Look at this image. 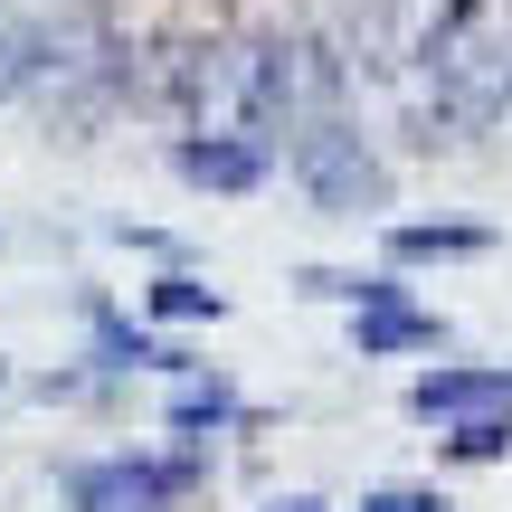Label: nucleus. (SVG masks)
I'll return each instance as SVG.
<instances>
[{
	"mask_svg": "<svg viewBox=\"0 0 512 512\" xmlns=\"http://www.w3.org/2000/svg\"><path fill=\"white\" fill-rule=\"evenodd\" d=\"M512 114V0H465L418 38V143H475Z\"/></svg>",
	"mask_w": 512,
	"mask_h": 512,
	"instance_id": "nucleus-1",
	"label": "nucleus"
},
{
	"mask_svg": "<svg viewBox=\"0 0 512 512\" xmlns=\"http://www.w3.org/2000/svg\"><path fill=\"white\" fill-rule=\"evenodd\" d=\"M190 133H285V38H219L181 57Z\"/></svg>",
	"mask_w": 512,
	"mask_h": 512,
	"instance_id": "nucleus-2",
	"label": "nucleus"
},
{
	"mask_svg": "<svg viewBox=\"0 0 512 512\" xmlns=\"http://www.w3.org/2000/svg\"><path fill=\"white\" fill-rule=\"evenodd\" d=\"M124 76H133L124 38H114V19L95 10V0H67L57 19H29V95L48 114H76V124H86Z\"/></svg>",
	"mask_w": 512,
	"mask_h": 512,
	"instance_id": "nucleus-3",
	"label": "nucleus"
},
{
	"mask_svg": "<svg viewBox=\"0 0 512 512\" xmlns=\"http://www.w3.org/2000/svg\"><path fill=\"white\" fill-rule=\"evenodd\" d=\"M285 171H294V190H304L323 219H370V209H389V162H380V143L351 124V105L285 124Z\"/></svg>",
	"mask_w": 512,
	"mask_h": 512,
	"instance_id": "nucleus-4",
	"label": "nucleus"
},
{
	"mask_svg": "<svg viewBox=\"0 0 512 512\" xmlns=\"http://www.w3.org/2000/svg\"><path fill=\"white\" fill-rule=\"evenodd\" d=\"M190 475H200L190 456H105L67 475V503L76 512H171L190 494Z\"/></svg>",
	"mask_w": 512,
	"mask_h": 512,
	"instance_id": "nucleus-5",
	"label": "nucleus"
},
{
	"mask_svg": "<svg viewBox=\"0 0 512 512\" xmlns=\"http://www.w3.org/2000/svg\"><path fill=\"white\" fill-rule=\"evenodd\" d=\"M171 171L190 190H256L275 171V143L266 133H181L171 143Z\"/></svg>",
	"mask_w": 512,
	"mask_h": 512,
	"instance_id": "nucleus-6",
	"label": "nucleus"
},
{
	"mask_svg": "<svg viewBox=\"0 0 512 512\" xmlns=\"http://www.w3.org/2000/svg\"><path fill=\"white\" fill-rule=\"evenodd\" d=\"M418 418H484V408H512V370H427L408 389Z\"/></svg>",
	"mask_w": 512,
	"mask_h": 512,
	"instance_id": "nucleus-7",
	"label": "nucleus"
},
{
	"mask_svg": "<svg viewBox=\"0 0 512 512\" xmlns=\"http://www.w3.org/2000/svg\"><path fill=\"white\" fill-rule=\"evenodd\" d=\"M351 342H361V361H380V351H437V342H446V323H437V313H408V304H399V285H389V294H370V304H361Z\"/></svg>",
	"mask_w": 512,
	"mask_h": 512,
	"instance_id": "nucleus-8",
	"label": "nucleus"
},
{
	"mask_svg": "<svg viewBox=\"0 0 512 512\" xmlns=\"http://www.w3.org/2000/svg\"><path fill=\"white\" fill-rule=\"evenodd\" d=\"M494 247V228H465V219H437V228H389V256H399V266H418V256H484Z\"/></svg>",
	"mask_w": 512,
	"mask_h": 512,
	"instance_id": "nucleus-9",
	"label": "nucleus"
},
{
	"mask_svg": "<svg viewBox=\"0 0 512 512\" xmlns=\"http://www.w3.org/2000/svg\"><path fill=\"white\" fill-rule=\"evenodd\" d=\"M456 446L465 465H484V456H512V408H484V418H456Z\"/></svg>",
	"mask_w": 512,
	"mask_h": 512,
	"instance_id": "nucleus-10",
	"label": "nucleus"
},
{
	"mask_svg": "<svg viewBox=\"0 0 512 512\" xmlns=\"http://www.w3.org/2000/svg\"><path fill=\"white\" fill-rule=\"evenodd\" d=\"M152 313H171V323H200L209 313V323H219V294H209L200 275H162V285H152Z\"/></svg>",
	"mask_w": 512,
	"mask_h": 512,
	"instance_id": "nucleus-11",
	"label": "nucleus"
},
{
	"mask_svg": "<svg viewBox=\"0 0 512 512\" xmlns=\"http://www.w3.org/2000/svg\"><path fill=\"white\" fill-rule=\"evenodd\" d=\"M10 95H29V19L0 10V105H10Z\"/></svg>",
	"mask_w": 512,
	"mask_h": 512,
	"instance_id": "nucleus-12",
	"label": "nucleus"
},
{
	"mask_svg": "<svg viewBox=\"0 0 512 512\" xmlns=\"http://www.w3.org/2000/svg\"><path fill=\"white\" fill-rule=\"evenodd\" d=\"M228 418V389L209 380V389H181V408H171V427H181V437H200V427H219Z\"/></svg>",
	"mask_w": 512,
	"mask_h": 512,
	"instance_id": "nucleus-13",
	"label": "nucleus"
},
{
	"mask_svg": "<svg viewBox=\"0 0 512 512\" xmlns=\"http://www.w3.org/2000/svg\"><path fill=\"white\" fill-rule=\"evenodd\" d=\"M361 512H446V494H427V484H389V494H370Z\"/></svg>",
	"mask_w": 512,
	"mask_h": 512,
	"instance_id": "nucleus-14",
	"label": "nucleus"
},
{
	"mask_svg": "<svg viewBox=\"0 0 512 512\" xmlns=\"http://www.w3.org/2000/svg\"><path fill=\"white\" fill-rule=\"evenodd\" d=\"M266 512H323V503H313V494H275Z\"/></svg>",
	"mask_w": 512,
	"mask_h": 512,
	"instance_id": "nucleus-15",
	"label": "nucleus"
}]
</instances>
